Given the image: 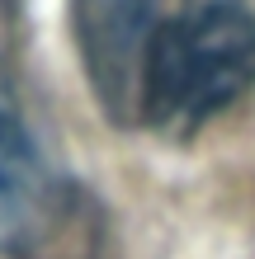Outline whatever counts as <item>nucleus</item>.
Listing matches in <instances>:
<instances>
[{
  "mask_svg": "<svg viewBox=\"0 0 255 259\" xmlns=\"http://www.w3.org/2000/svg\"><path fill=\"white\" fill-rule=\"evenodd\" d=\"M255 85V14L241 0H199L161 24L147 66V123L194 127Z\"/></svg>",
  "mask_w": 255,
  "mask_h": 259,
  "instance_id": "nucleus-1",
  "label": "nucleus"
},
{
  "mask_svg": "<svg viewBox=\"0 0 255 259\" xmlns=\"http://www.w3.org/2000/svg\"><path fill=\"white\" fill-rule=\"evenodd\" d=\"M76 48L114 123H147V66L161 38V0H71Z\"/></svg>",
  "mask_w": 255,
  "mask_h": 259,
  "instance_id": "nucleus-2",
  "label": "nucleus"
},
{
  "mask_svg": "<svg viewBox=\"0 0 255 259\" xmlns=\"http://www.w3.org/2000/svg\"><path fill=\"white\" fill-rule=\"evenodd\" d=\"M10 259H118L104 207L81 184H52Z\"/></svg>",
  "mask_w": 255,
  "mask_h": 259,
  "instance_id": "nucleus-3",
  "label": "nucleus"
},
{
  "mask_svg": "<svg viewBox=\"0 0 255 259\" xmlns=\"http://www.w3.org/2000/svg\"><path fill=\"white\" fill-rule=\"evenodd\" d=\"M57 179L43 175V160L33 151V137L24 127L19 99H14L10 75L0 71V250H14V240L38 217L43 198L52 193Z\"/></svg>",
  "mask_w": 255,
  "mask_h": 259,
  "instance_id": "nucleus-4",
  "label": "nucleus"
},
{
  "mask_svg": "<svg viewBox=\"0 0 255 259\" xmlns=\"http://www.w3.org/2000/svg\"><path fill=\"white\" fill-rule=\"evenodd\" d=\"M5 33H10V0H0V48H5Z\"/></svg>",
  "mask_w": 255,
  "mask_h": 259,
  "instance_id": "nucleus-5",
  "label": "nucleus"
}]
</instances>
